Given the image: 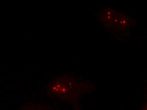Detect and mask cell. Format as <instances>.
Here are the masks:
<instances>
[{
	"label": "cell",
	"mask_w": 147,
	"mask_h": 110,
	"mask_svg": "<svg viewBox=\"0 0 147 110\" xmlns=\"http://www.w3.org/2000/svg\"><path fill=\"white\" fill-rule=\"evenodd\" d=\"M86 86V84L80 83L71 76L64 75L51 81L47 90L54 98L72 102L79 98Z\"/></svg>",
	"instance_id": "6da1fadb"
},
{
	"label": "cell",
	"mask_w": 147,
	"mask_h": 110,
	"mask_svg": "<svg viewBox=\"0 0 147 110\" xmlns=\"http://www.w3.org/2000/svg\"><path fill=\"white\" fill-rule=\"evenodd\" d=\"M98 18L105 28L114 32L129 30L134 24L133 23V20L128 16L108 9L101 11Z\"/></svg>",
	"instance_id": "7a4b0ae2"
}]
</instances>
